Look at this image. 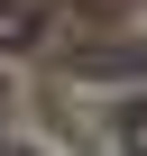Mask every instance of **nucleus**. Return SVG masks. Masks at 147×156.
Returning a JSON list of instances; mask_svg holds the SVG:
<instances>
[{"instance_id":"1","label":"nucleus","mask_w":147,"mask_h":156,"mask_svg":"<svg viewBox=\"0 0 147 156\" xmlns=\"http://www.w3.org/2000/svg\"><path fill=\"white\" fill-rule=\"evenodd\" d=\"M37 37V0H0V46H28Z\"/></svg>"},{"instance_id":"2","label":"nucleus","mask_w":147,"mask_h":156,"mask_svg":"<svg viewBox=\"0 0 147 156\" xmlns=\"http://www.w3.org/2000/svg\"><path fill=\"white\" fill-rule=\"evenodd\" d=\"M120 147H129V156H147V101H129V110H120Z\"/></svg>"}]
</instances>
